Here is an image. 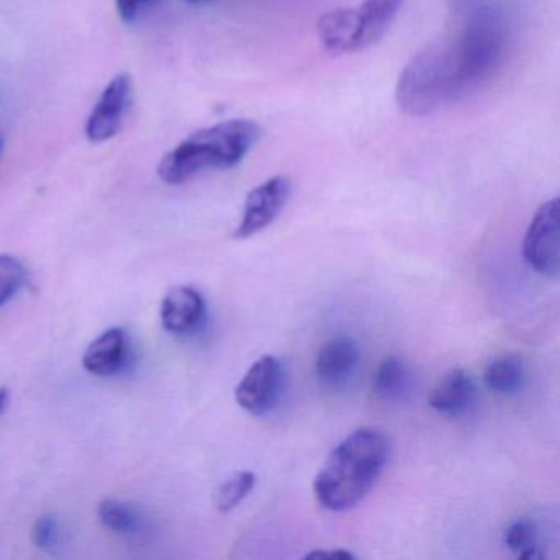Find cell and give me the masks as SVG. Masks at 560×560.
Masks as SVG:
<instances>
[{"mask_svg":"<svg viewBox=\"0 0 560 560\" xmlns=\"http://www.w3.org/2000/svg\"><path fill=\"white\" fill-rule=\"evenodd\" d=\"M506 25L493 9H465L445 40L428 45L402 68L396 104L406 116L422 117L477 93L501 67Z\"/></svg>","mask_w":560,"mask_h":560,"instance_id":"1","label":"cell"},{"mask_svg":"<svg viewBox=\"0 0 560 560\" xmlns=\"http://www.w3.org/2000/svg\"><path fill=\"white\" fill-rule=\"evenodd\" d=\"M389 442L378 429H357L347 435L314 478L317 503L340 513L357 506L385 470Z\"/></svg>","mask_w":560,"mask_h":560,"instance_id":"2","label":"cell"},{"mask_svg":"<svg viewBox=\"0 0 560 560\" xmlns=\"http://www.w3.org/2000/svg\"><path fill=\"white\" fill-rule=\"evenodd\" d=\"M264 129L254 120L234 119L198 130L166 153L159 176L170 186L183 185L206 170H229L260 142Z\"/></svg>","mask_w":560,"mask_h":560,"instance_id":"3","label":"cell"},{"mask_svg":"<svg viewBox=\"0 0 560 560\" xmlns=\"http://www.w3.org/2000/svg\"><path fill=\"white\" fill-rule=\"evenodd\" d=\"M405 0H362L359 8L334 9L320 15L317 35L334 55L355 54L380 40L392 27Z\"/></svg>","mask_w":560,"mask_h":560,"instance_id":"4","label":"cell"},{"mask_svg":"<svg viewBox=\"0 0 560 560\" xmlns=\"http://www.w3.org/2000/svg\"><path fill=\"white\" fill-rule=\"evenodd\" d=\"M524 260L536 273L547 278H559L560 275V202L550 199L544 202L529 228L523 242Z\"/></svg>","mask_w":560,"mask_h":560,"instance_id":"5","label":"cell"},{"mask_svg":"<svg viewBox=\"0 0 560 560\" xmlns=\"http://www.w3.org/2000/svg\"><path fill=\"white\" fill-rule=\"evenodd\" d=\"M284 369L280 359L264 355L245 373L235 389L238 406L250 415L271 411L283 393Z\"/></svg>","mask_w":560,"mask_h":560,"instance_id":"6","label":"cell"},{"mask_svg":"<svg viewBox=\"0 0 560 560\" xmlns=\"http://www.w3.org/2000/svg\"><path fill=\"white\" fill-rule=\"evenodd\" d=\"M293 185L287 176H273L248 192L235 238H248L267 229L283 211Z\"/></svg>","mask_w":560,"mask_h":560,"instance_id":"7","label":"cell"},{"mask_svg":"<svg viewBox=\"0 0 560 560\" xmlns=\"http://www.w3.org/2000/svg\"><path fill=\"white\" fill-rule=\"evenodd\" d=\"M132 103V78L117 74L101 94L93 113L88 117L86 137L90 142L103 143L114 139L122 129L124 119Z\"/></svg>","mask_w":560,"mask_h":560,"instance_id":"8","label":"cell"},{"mask_svg":"<svg viewBox=\"0 0 560 560\" xmlns=\"http://www.w3.org/2000/svg\"><path fill=\"white\" fill-rule=\"evenodd\" d=\"M206 306L205 298L191 287H176L163 298L160 307V319L163 329L176 337H188L199 332L205 326Z\"/></svg>","mask_w":560,"mask_h":560,"instance_id":"9","label":"cell"},{"mask_svg":"<svg viewBox=\"0 0 560 560\" xmlns=\"http://www.w3.org/2000/svg\"><path fill=\"white\" fill-rule=\"evenodd\" d=\"M129 359V334L120 327H114L90 343L83 355V366L94 376H114L126 369Z\"/></svg>","mask_w":560,"mask_h":560,"instance_id":"10","label":"cell"},{"mask_svg":"<svg viewBox=\"0 0 560 560\" xmlns=\"http://www.w3.org/2000/svg\"><path fill=\"white\" fill-rule=\"evenodd\" d=\"M360 363V349L350 337L329 340L317 353L316 375L324 386L340 388L355 375Z\"/></svg>","mask_w":560,"mask_h":560,"instance_id":"11","label":"cell"},{"mask_svg":"<svg viewBox=\"0 0 560 560\" xmlns=\"http://www.w3.org/2000/svg\"><path fill=\"white\" fill-rule=\"evenodd\" d=\"M477 398V385L470 373L455 369L445 373L429 395V405L442 416H460Z\"/></svg>","mask_w":560,"mask_h":560,"instance_id":"12","label":"cell"},{"mask_svg":"<svg viewBox=\"0 0 560 560\" xmlns=\"http://www.w3.org/2000/svg\"><path fill=\"white\" fill-rule=\"evenodd\" d=\"M373 389L385 401H399L411 389V370L398 357H386L373 376Z\"/></svg>","mask_w":560,"mask_h":560,"instance_id":"13","label":"cell"},{"mask_svg":"<svg viewBox=\"0 0 560 560\" xmlns=\"http://www.w3.org/2000/svg\"><path fill=\"white\" fill-rule=\"evenodd\" d=\"M485 386L497 395H513L523 386L524 363L521 357H498L488 365L483 376Z\"/></svg>","mask_w":560,"mask_h":560,"instance_id":"14","label":"cell"},{"mask_svg":"<svg viewBox=\"0 0 560 560\" xmlns=\"http://www.w3.org/2000/svg\"><path fill=\"white\" fill-rule=\"evenodd\" d=\"M97 516L104 527L122 536L136 534L142 526V516L132 504L117 500H104L97 508Z\"/></svg>","mask_w":560,"mask_h":560,"instance_id":"15","label":"cell"},{"mask_svg":"<svg viewBox=\"0 0 560 560\" xmlns=\"http://www.w3.org/2000/svg\"><path fill=\"white\" fill-rule=\"evenodd\" d=\"M255 474L248 470L235 471L231 478L222 481L218 490L214 491V506L219 513H231L238 506L245 498L254 490Z\"/></svg>","mask_w":560,"mask_h":560,"instance_id":"16","label":"cell"},{"mask_svg":"<svg viewBox=\"0 0 560 560\" xmlns=\"http://www.w3.org/2000/svg\"><path fill=\"white\" fill-rule=\"evenodd\" d=\"M504 544L520 559H540L539 537L536 524L529 520H517L504 530Z\"/></svg>","mask_w":560,"mask_h":560,"instance_id":"17","label":"cell"},{"mask_svg":"<svg viewBox=\"0 0 560 560\" xmlns=\"http://www.w3.org/2000/svg\"><path fill=\"white\" fill-rule=\"evenodd\" d=\"M27 270L19 258L0 255V306L12 300L24 287Z\"/></svg>","mask_w":560,"mask_h":560,"instance_id":"18","label":"cell"},{"mask_svg":"<svg viewBox=\"0 0 560 560\" xmlns=\"http://www.w3.org/2000/svg\"><path fill=\"white\" fill-rule=\"evenodd\" d=\"M58 539H60V524H58L57 517L47 514L37 520L32 529V542L35 546L40 549H51L57 546Z\"/></svg>","mask_w":560,"mask_h":560,"instance_id":"19","label":"cell"},{"mask_svg":"<svg viewBox=\"0 0 560 560\" xmlns=\"http://www.w3.org/2000/svg\"><path fill=\"white\" fill-rule=\"evenodd\" d=\"M156 2H160V0H116L117 12H119L124 22L132 24Z\"/></svg>","mask_w":560,"mask_h":560,"instance_id":"20","label":"cell"},{"mask_svg":"<svg viewBox=\"0 0 560 560\" xmlns=\"http://www.w3.org/2000/svg\"><path fill=\"white\" fill-rule=\"evenodd\" d=\"M304 559H355V556H353L352 552H347V550L339 549V550H314V552L307 553Z\"/></svg>","mask_w":560,"mask_h":560,"instance_id":"21","label":"cell"},{"mask_svg":"<svg viewBox=\"0 0 560 560\" xmlns=\"http://www.w3.org/2000/svg\"><path fill=\"white\" fill-rule=\"evenodd\" d=\"M9 402V392L8 388H0V412L4 411L5 406Z\"/></svg>","mask_w":560,"mask_h":560,"instance_id":"22","label":"cell"},{"mask_svg":"<svg viewBox=\"0 0 560 560\" xmlns=\"http://www.w3.org/2000/svg\"><path fill=\"white\" fill-rule=\"evenodd\" d=\"M191 4H199V2H206V0H188Z\"/></svg>","mask_w":560,"mask_h":560,"instance_id":"23","label":"cell"},{"mask_svg":"<svg viewBox=\"0 0 560 560\" xmlns=\"http://www.w3.org/2000/svg\"><path fill=\"white\" fill-rule=\"evenodd\" d=\"M0 152H2V139H0Z\"/></svg>","mask_w":560,"mask_h":560,"instance_id":"24","label":"cell"}]
</instances>
